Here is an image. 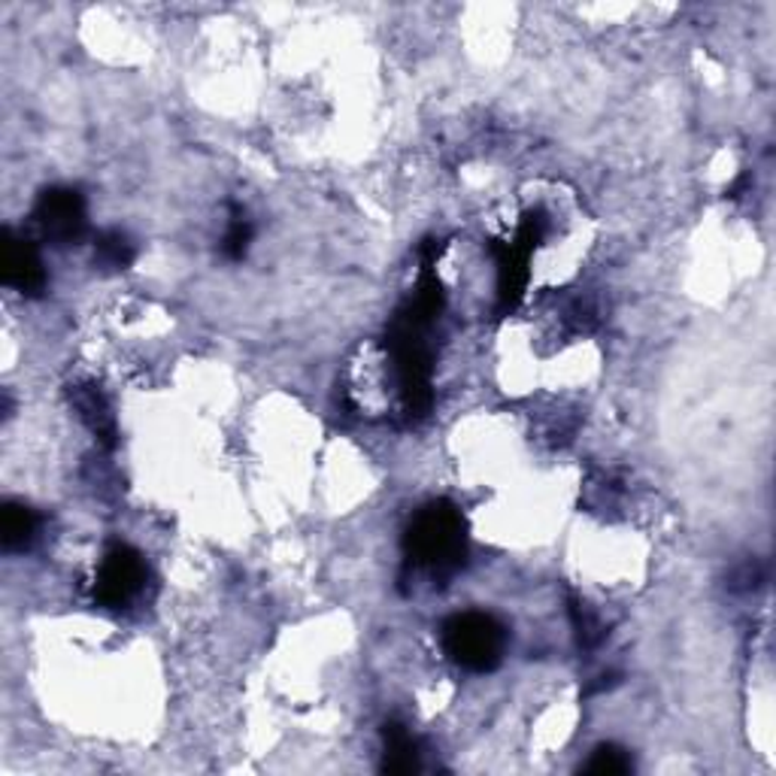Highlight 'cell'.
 I'll return each instance as SVG.
<instances>
[{
	"instance_id": "cell-1",
	"label": "cell",
	"mask_w": 776,
	"mask_h": 776,
	"mask_svg": "<svg viewBox=\"0 0 776 776\" xmlns=\"http://www.w3.org/2000/svg\"><path fill=\"white\" fill-rule=\"evenodd\" d=\"M404 549H407L409 565L428 570L431 577L455 574L467 555L464 519L449 500H435L421 507L409 522Z\"/></svg>"
},
{
	"instance_id": "cell-2",
	"label": "cell",
	"mask_w": 776,
	"mask_h": 776,
	"mask_svg": "<svg viewBox=\"0 0 776 776\" xmlns=\"http://www.w3.org/2000/svg\"><path fill=\"white\" fill-rule=\"evenodd\" d=\"M443 649L467 671H495L507 649V632L488 613H459L443 625Z\"/></svg>"
},
{
	"instance_id": "cell-3",
	"label": "cell",
	"mask_w": 776,
	"mask_h": 776,
	"mask_svg": "<svg viewBox=\"0 0 776 776\" xmlns=\"http://www.w3.org/2000/svg\"><path fill=\"white\" fill-rule=\"evenodd\" d=\"M146 582V561L143 555L137 553L128 543H116L109 546L104 555V561L97 567L94 577V598L97 604L119 610L131 601L134 594L143 589Z\"/></svg>"
},
{
	"instance_id": "cell-4",
	"label": "cell",
	"mask_w": 776,
	"mask_h": 776,
	"mask_svg": "<svg viewBox=\"0 0 776 776\" xmlns=\"http://www.w3.org/2000/svg\"><path fill=\"white\" fill-rule=\"evenodd\" d=\"M34 222L43 231V238L55 243H73L85 231V200L73 188H49L37 200Z\"/></svg>"
},
{
	"instance_id": "cell-5",
	"label": "cell",
	"mask_w": 776,
	"mask_h": 776,
	"mask_svg": "<svg viewBox=\"0 0 776 776\" xmlns=\"http://www.w3.org/2000/svg\"><path fill=\"white\" fill-rule=\"evenodd\" d=\"M3 282L22 294H40L46 289L40 252L25 238H15L13 231L3 234Z\"/></svg>"
},
{
	"instance_id": "cell-6",
	"label": "cell",
	"mask_w": 776,
	"mask_h": 776,
	"mask_svg": "<svg viewBox=\"0 0 776 776\" xmlns=\"http://www.w3.org/2000/svg\"><path fill=\"white\" fill-rule=\"evenodd\" d=\"M382 737H385V762H382V767L389 774H413V771H419V743L413 740V734L404 725H385Z\"/></svg>"
},
{
	"instance_id": "cell-7",
	"label": "cell",
	"mask_w": 776,
	"mask_h": 776,
	"mask_svg": "<svg viewBox=\"0 0 776 776\" xmlns=\"http://www.w3.org/2000/svg\"><path fill=\"white\" fill-rule=\"evenodd\" d=\"M73 407L80 409V416L85 419V425L92 428L94 435L113 443L116 437V421H113V413H109V404L104 401V395L94 389V385H77L73 389Z\"/></svg>"
},
{
	"instance_id": "cell-8",
	"label": "cell",
	"mask_w": 776,
	"mask_h": 776,
	"mask_svg": "<svg viewBox=\"0 0 776 776\" xmlns=\"http://www.w3.org/2000/svg\"><path fill=\"white\" fill-rule=\"evenodd\" d=\"M0 540H3V549L15 553V549H25L31 546V540L37 534V516L34 510H27L25 503H3V516H0Z\"/></svg>"
},
{
	"instance_id": "cell-9",
	"label": "cell",
	"mask_w": 776,
	"mask_h": 776,
	"mask_svg": "<svg viewBox=\"0 0 776 776\" xmlns=\"http://www.w3.org/2000/svg\"><path fill=\"white\" fill-rule=\"evenodd\" d=\"M94 262L106 270H125L134 262V243L121 231H106L94 243Z\"/></svg>"
},
{
	"instance_id": "cell-10",
	"label": "cell",
	"mask_w": 776,
	"mask_h": 776,
	"mask_svg": "<svg viewBox=\"0 0 776 776\" xmlns=\"http://www.w3.org/2000/svg\"><path fill=\"white\" fill-rule=\"evenodd\" d=\"M632 771V758H628V752L618 750V746H613V743H606V746H598L592 755V762L586 764V774H628Z\"/></svg>"
},
{
	"instance_id": "cell-11",
	"label": "cell",
	"mask_w": 776,
	"mask_h": 776,
	"mask_svg": "<svg viewBox=\"0 0 776 776\" xmlns=\"http://www.w3.org/2000/svg\"><path fill=\"white\" fill-rule=\"evenodd\" d=\"M250 240H252L250 219H246L240 210H234L231 224H228V231H224V240H222L224 255H228V258H243L246 250H250Z\"/></svg>"
}]
</instances>
